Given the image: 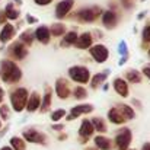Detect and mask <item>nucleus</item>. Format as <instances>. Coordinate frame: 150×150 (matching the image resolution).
<instances>
[{
    "label": "nucleus",
    "instance_id": "nucleus-41",
    "mask_svg": "<svg viewBox=\"0 0 150 150\" xmlns=\"http://www.w3.org/2000/svg\"><path fill=\"white\" fill-rule=\"evenodd\" d=\"M3 98H4V92H3V89L0 88V102L3 100Z\"/></svg>",
    "mask_w": 150,
    "mask_h": 150
},
{
    "label": "nucleus",
    "instance_id": "nucleus-29",
    "mask_svg": "<svg viewBox=\"0 0 150 150\" xmlns=\"http://www.w3.org/2000/svg\"><path fill=\"white\" fill-rule=\"evenodd\" d=\"M64 32H66V26L61 25V23H55V25H52L50 34H52L54 37H60V35H63Z\"/></svg>",
    "mask_w": 150,
    "mask_h": 150
},
{
    "label": "nucleus",
    "instance_id": "nucleus-34",
    "mask_svg": "<svg viewBox=\"0 0 150 150\" xmlns=\"http://www.w3.org/2000/svg\"><path fill=\"white\" fill-rule=\"evenodd\" d=\"M143 40L150 42V25H147V26L143 29Z\"/></svg>",
    "mask_w": 150,
    "mask_h": 150
},
{
    "label": "nucleus",
    "instance_id": "nucleus-45",
    "mask_svg": "<svg viewBox=\"0 0 150 150\" xmlns=\"http://www.w3.org/2000/svg\"><path fill=\"white\" fill-rule=\"evenodd\" d=\"M15 1H16L18 4H21V3H22V0H15Z\"/></svg>",
    "mask_w": 150,
    "mask_h": 150
},
{
    "label": "nucleus",
    "instance_id": "nucleus-40",
    "mask_svg": "<svg viewBox=\"0 0 150 150\" xmlns=\"http://www.w3.org/2000/svg\"><path fill=\"white\" fill-rule=\"evenodd\" d=\"M26 21H28L29 23H35V22H37V19H35V18H32V16H28V18H26Z\"/></svg>",
    "mask_w": 150,
    "mask_h": 150
},
{
    "label": "nucleus",
    "instance_id": "nucleus-42",
    "mask_svg": "<svg viewBox=\"0 0 150 150\" xmlns=\"http://www.w3.org/2000/svg\"><path fill=\"white\" fill-rule=\"evenodd\" d=\"M142 150H150V143H146V144L143 146V149Z\"/></svg>",
    "mask_w": 150,
    "mask_h": 150
},
{
    "label": "nucleus",
    "instance_id": "nucleus-43",
    "mask_svg": "<svg viewBox=\"0 0 150 150\" xmlns=\"http://www.w3.org/2000/svg\"><path fill=\"white\" fill-rule=\"evenodd\" d=\"M54 130H63V125H52Z\"/></svg>",
    "mask_w": 150,
    "mask_h": 150
},
{
    "label": "nucleus",
    "instance_id": "nucleus-36",
    "mask_svg": "<svg viewBox=\"0 0 150 150\" xmlns=\"http://www.w3.org/2000/svg\"><path fill=\"white\" fill-rule=\"evenodd\" d=\"M52 0H35V3L37 4H40V6H47V4H50Z\"/></svg>",
    "mask_w": 150,
    "mask_h": 150
},
{
    "label": "nucleus",
    "instance_id": "nucleus-11",
    "mask_svg": "<svg viewBox=\"0 0 150 150\" xmlns=\"http://www.w3.org/2000/svg\"><path fill=\"white\" fill-rule=\"evenodd\" d=\"M40 42L42 44H48L50 42V38H51V34H50V29L47 26H40L37 31H35V35H34Z\"/></svg>",
    "mask_w": 150,
    "mask_h": 150
},
{
    "label": "nucleus",
    "instance_id": "nucleus-46",
    "mask_svg": "<svg viewBox=\"0 0 150 150\" xmlns=\"http://www.w3.org/2000/svg\"><path fill=\"white\" fill-rule=\"evenodd\" d=\"M86 150H98V149H95V147H89V149H86Z\"/></svg>",
    "mask_w": 150,
    "mask_h": 150
},
{
    "label": "nucleus",
    "instance_id": "nucleus-8",
    "mask_svg": "<svg viewBox=\"0 0 150 150\" xmlns=\"http://www.w3.org/2000/svg\"><path fill=\"white\" fill-rule=\"evenodd\" d=\"M91 54L95 58V61H98V63H103L108 58V50H106V47L105 45H100V44L92 47L91 48Z\"/></svg>",
    "mask_w": 150,
    "mask_h": 150
},
{
    "label": "nucleus",
    "instance_id": "nucleus-16",
    "mask_svg": "<svg viewBox=\"0 0 150 150\" xmlns=\"http://www.w3.org/2000/svg\"><path fill=\"white\" fill-rule=\"evenodd\" d=\"M117 21H118L117 15H115L114 12H111V10H108V12H105V13L102 15V23H103L106 28H114V26L117 25Z\"/></svg>",
    "mask_w": 150,
    "mask_h": 150
},
{
    "label": "nucleus",
    "instance_id": "nucleus-38",
    "mask_svg": "<svg viewBox=\"0 0 150 150\" xmlns=\"http://www.w3.org/2000/svg\"><path fill=\"white\" fill-rule=\"evenodd\" d=\"M122 4H124L125 7H128V9H130V7L133 6V0H122Z\"/></svg>",
    "mask_w": 150,
    "mask_h": 150
},
{
    "label": "nucleus",
    "instance_id": "nucleus-15",
    "mask_svg": "<svg viewBox=\"0 0 150 150\" xmlns=\"http://www.w3.org/2000/svg\"><path fill=\"white\" fill-rule=\"evenodd\" d=\"M40 105H41V96H40L37 92H34V93L31 95V98L28 99V102H26V109H28L29 112H35V111L40 108Z\"/></svg>",
    "mask_w": 150,
    "mask_h": 150
},
{
    "label": "nucleus",
    "instance_id": "nucleus-12",
    "mask_svg": "<svg viewBox=\"0 0 150 150\" xmlns=\"http://www.w3.org/2000/svg\"><path fill=\"white\" fill-rule=\"evenodd\" d=\"M93 106L89 105V103H85V105H77L74 108H71V115L69 117V120H74L76 117L82 115V114H88V112H92Z\"/></svg>",
    "mask_w": 150,
    "mask_h": 150
},
{
    "label": "nucleus",
    "instance_id": "nucleus-37",
    "mask_svg": "<svg viewBox=\"0 0 150 150\" xmlns=\"http://www.w3.org/2000/svg\"><path fill=\"white\" fill-rule=\"evenodd\" d=\"M143 73L147 76L150 79V64H147V66H144V69H143Z\"/></svg>",
    "mask_w": 150,
    "mask_h": 150
},
{
    "label": "nucleus",
    "instance_id": "nucleus-39",
    "mask_svg": "<svg viewBox=\"0 0 150 150\" xmlns=\"http://www.w3.org/2000/svg\"><path fill=\"white\" fill-rule=\"evenodd\" d=\"M6 19H7V18H6L4 12H3V10H0V23H3V22H4Z\"/></svg>",
    "mask_w": 150,
    "mask_h": 150
},
{
    "label": "nucleus",
    "instance_id": "nucleus-20",
    "mask_svg": "<svg viewBox=\"0 0 150 150\" xmlns=\"http://www.w3.org/2000/svg\"><path fill=\"white\" fill-rule=\"evenodd\" d=\"M95 144H96V147L100 150H111V147H112V142H111L109 139L103 137V136L95 137Z\"/></svg>",
    "mask_w": 150,
    "mask_h": 150
},
{
    "label": "nucleus",
    "instance_id": "nucleus-33",
    "mask_svg": "<svg viewBox=\"0 0 150 150\" xmlns=\"http://www.w3.org/2000/svg\"><path fill=\"white\" fill-rule=\"evenodd\" d=\"M0 115H1L3 120L9 118V108H7V105H1L0 106Z\"/></svg>",
    "mask_w": 150,
    "mask_h": 150
},
{
    "label": "nucleus",
    "instance_id": "nucleus-10",
    "mask_svg": "<svg viewBox=\"0 0 150 150\" xmlns=\"http://www.w3.org/2000/svg\"><path fill=\"white\" fill-rule=\"evenodd\" d=\"M10 54H12L15 58L22 60V58H25V57H26L28 51H26L25 45H23L22 42H15V44L10 47Z\"/></svg>",
    "mask_w": 150,
    "mask_h": 150
},
{
    "label": "nucleus",
    "instance_id": "nucleus-28",
    "mask_svg": "<svg viewBox=\"0 0 150 150\" xmlns=\"http://www.w3.org/2000/svg\"><path fill=\"white\" fill-rule=\"evenodd\" d=\"M50 105H51V91L48 89V91H47V93H45V95H44V98H42V103L40 105V106H41V111H42V112L48 111Z\"/></svg>",
    "mask_w": 150,
    "mask_h": 150
},
{
    "label": "nucleus",
    "instance_id": "nucleus-13",
    "mask_svg": "<svg viewBox=\"0 0 150 150\" xmlns=\"http://www.w3.org/2000/svg\"><path fill=\"white\" fill-rule=\"evenodd\" d=\"M13 35H15V26L10 25V23H6V25L3 26L1 32H0V41L4 44V42L10 41V40L13 38Z\"/></svg>",
    "mask_w": 150,
    "mask_h": 150
},
{
    "label": "nucleus",
    "instance_id": "nucleus-9",
    "mask_svg": "<svg viewBox=\"0 0 150 150\" xmlns=\"http://www.w3.org/2000/svg\"><path fill=\"white\" fill-rule=\"evenodd\" d=\"M55 92H57V96L60 99H66L70 93V89H69V85L64 79H58L57 83H55Z\"/></svg>",
    "mask_w": 150,
    "mask_h": 150
},
{
    "label": "nucleus",
    "instance_id": "nucleus-17",
    "mask_svg": "<svg viewBox=\"0 0 150 150\" xmlns=\"http://www.w3.org/2000/svg\"><path fill=\"white\" fill-rule=\"evenodd\" d=\"M93 131H95V128H93L92 122H91L89 120H85V121L82 122V125H80L79 134H80L82 137H85V139H89V137L93 134Z\"/></svg>",
    "mask_w": 150,
    "mask_h": 150
},
{
    "label": "nucleus",
    "instance_id": "nucleus-2",
    "mask_svg": "<svg viewBox=\"0 0 150 150\" xmlns=\"http://www.w3.org/2000/svg\"><path fill=\"white\" fill-rule=\"evenodd\" d=\"M28 91L25 89V88H18L12 95H10V102H12V106H13V109L16 111V112H21L23 108H25V105H26V102H28Z\"/></svg>",
    "mask_w": 150,
    "mask_h": 150
},
{
    "label": "nucleus",
    "instance_id": "nucleus-48",
    "mask_svg": "<svg viewBox=\"0 0 150 150\" xmlns=\"http://www.w3.org/2000/svg\"><path fill=\"white\" fill-rule=\"evenodd\" d=\"M149 55H150V50H149Z\"/></svg>",
    "mask_w": 150,
    "mask_h": 150
},
{
    "label": "nucleus",
    "instance_id": "nucleus-18",
    "mask_svg": "<svg viewBox=\"0 0 150 150\" xmlns=\"http://www.w3.org/2000/svg\"><path fill=\"white\" fill-rule=\"evenodd\" d=\"M76 45L79 48H89L92 45V35L89 32H85L83 35L77 37V41H76Z\"/></svg>",
    "mask_w": 150,
    "mask_h": 150
},
{
    "label": "nucleus",
    "instance_id": "nucleus-22",
    "mask_svg": "<svg viewBox=\"0 0 150 150\" xmlns=\"http://www.w3.org/2000/svg\"><path fill=\"white\" fill-rule=\"evenodd\" d=\"M3 12H4L6 18H9V19H18V16H19V10L12 3H7V6H6V9Z\"/></svg>",
    "mask_w": 150,
    "mask_h": 150
},
{
    "label": "nucleus",
    "instance_id": "nucleus-14",
    "mask_svg": "<svg viewBox=\"0 0 150 150\" xmlns=\"http://www.w3.org/2000/svg\"><path fill=\"white\" fill-rule=\"evenodd\" d=\"M114 89L117 91V93L118 95H121V96H128V85L125 83V80L124 79H115L114 80Z\"/></svg>",
    "mask_w": 150,
    "mask_h": 150
},
{
    "label": "nucleus",
    "instance_id": "nucleus-23",
    "mask_svg": "<svg viewBox=\"0 0 150 150\" xmlns=\"http://www.w3.org/2000/svg\"><path fill=\"white\" fill-rule=\"evenodd\" d=\"M10 146H12V150H25L26 149L25 142H23L21 137H12V139H10Z\"/></svg>",
    "mask_w": 150,
    "mask_h": 150
},
{
    "label": "nucleus",
    "instance_id": "nucleus-27",
    "mask_svg": "<svg viewBox=\"0 0 150 150\" xmlns=\"http://www.w3.org/2000/svg\"><path fill=\"white\" fill-rule=\"evenodd\" d=\"M91 122H92L93 128H96V131H99V133H105V131H106V125H105L103 120H100V118H93Z\"/></svg>",
    "mask_w": 150,
    "mask_h": 150
},
{
    "label": "nucleus",
    "instance_id": "nucleus-44",
    "mask_svg": "<svg viewBox=\"0 0 150 150\" xmlns=\"http://www.w3.org/2000/svg\"><path fill=\"white\" fill-rule=\"evenodd\" d=\"M0 150H12V147H7V146H4V147H1Z\"/></svg>",
    "mask_w": 150,
    "mask_h": 150
},
{
    "label": "nucleus",
    "instance_id": "nucleus-7",
    "mask_svg": "<svg viewBox=\"0 0 150 150\" xmlns=\"http://www.w3.org/2000/svg\"><path fill=\"white\" fill-rule=\"evenodd\" d=\"M73 0H63V1H60L58 4H57V7H55V16L58 18V19H63L70 10H71V7H73Z\"/></svg>",
    "mask_w": 150,
    "mask_h": 150
},
{
    "label": "nucleus",
    "instance_id": "nucleus-19",
    "mask_svg": "<svg viewBox=\"0 0 150 150\" xmlns=\"http://www.w3.org/2000/svg\"><path fill=\"white\" fill-rule=\"evenodd\" d=\"M108 118H109V121L114 122V124H122V122L125 121L118 108H111V109L108 111Z\"/></svg>",
    "mask_w": 150,
    "mask_h": 150
},
{
    "label": "nucleus",
    "instance_id": "nucleus-47",
    "mask_svg": "<svg viewBox=\"0 0 150 150\" xmlns=\"http://www.w3.org/2000/svg\"><path fill=\"white\" fill-rule=\"evenodd\" d=\"M0 127H1V121H0Z\"/></svg>",
    "mask_w": 150,
    "mask_h": 150
},
{
    "label": "nucleus",
    "instance_id": "nucleus-5",
    "mask_svg": "<svg viewBox=\"0 0 150 150\" xmlns=\"http://www.w3.org/2000/svg\"><path fill=\"white\" fill-rule=\"evenodd\" d=\"M100 13H102V9H99V7H88V9L79 10L76 15H77L79 19H82L83 22H93Z\"/></svg>",
    "mask_w": 150,
    "mask_h": 150
},
{
    "label": "nucleus",
    "instance_id": "nucleus-32",
    "mask_svg": "<svg viewBox=\"0 0 150 150\" xmlns=\"http://www.w3.org/2000/svg\"><path fill=\"white\" fill-rule=\"evenodd\" d=\"M66 115V111L64 109H57V111H54L52 114H51V118H52V121H58L60 118H63Z\"/></svg>",
    "mask_w": 150,
    "mask_h": 150
},
{
    "label": "nucleus",
    "instance_id": "nucleus-26",
    "mask_svg": "<svg viewBox=\"0 0 150 150\" xmlns=\"http://www.w3.org/2000/svg\"><path fill=\"white\" fill-rule=\"evenodd\" d=\"M127 79L131 82V83H140L142 82V76L137 70H128L127 71Z\"/></svg>",
    "mask_w": 150,
    "mask_h": 150
},
{
    "label": "nucleus",
    "instance_id": "nucleus-1",
    "mask_svg": "<svg viewBox=\"0 0 150 150\" xmlns=\"http://www.w3.org/2000/svg\"><path fill=\"white\" fill-rule=\"evenodd\" d=\"M0 76L4 83H16L22 77L21 69L10 60H3L0 63Z\"/></svg>",
    "mask_w": 150,
    "mask_h": 150
},
{
    "label": "nucleus",
    "instance_id": "nucleus-24",
    "mask_svg": "<svg viewBox=\"0 0 150 150\" xmlns=\"http://www.w3.org/2000/svg\"><path fill=\"white\" fill-rule=\"evenodd\" d=\"M108 73H109V71H108V70H105L102 74H96V76L92 79V88H93V89H96L100 83H103V80L108 77Z\"/></svg>",
    "mask_w": 150,
    "mask_h": 150
},
{
    "label": "nucleus",
    "instance_id": "nucleus-35",
    "mask_svg": "<svg viewBox=\"0 0 150 150\" xmlns=\"http://www.w3.org/2000/svg\"><path fill=\"white\" fill-rule=\"evenodd\" d=\"M120 52L121 54H124V55H127V44L122 41V42H120Z\"/></svg>",
    "mask_w": 150,
    "mask_h": 150
},
{
    "label": "nucleus",
    "instance_id": "nucleus-3",
    "mask_svg": "<svg viewBox=\"0 0 150 150\" xmlns=\"http://www.w3.org/2000/svg\"><path fill=\"white\" fill-rule=\"evenodd\" d=\"M69 76L71 80L77 83H88L91 79V71L83 66H74L69 70Z\"/></svg>",
    "mask_w": 150,
    "mask_h": 150
},
{
    "label": "nucleus",
    "instance_id": "nucleus-31",
    "mask_svg": "<svg viewBox=\"0 0 150 150\" xmlns=\"http://www.w3.org/2000/svg\"><path fill=\"white\" fill-rule=\"evenodd\" d=\"M73 93H74V98H76V99H83V98H86V95H88L86 89L82 88V86H76L74 91H73Z\"/></svg>",
    "mask_w": 150,
    "mask_h": 150
},
{
    "label": "nucleus",
    "instance_id": "nucleus-30",
    "mask_svg": "<svg viewBox=\"0 0 150 150\" xmlns=\"http://www.w3.org/2000/svg\"><path fill=\"white\" fill-rule=\"evenodd\" d=\"M32 41H34V34H32L31 31H25V32L21 35V41H19V42H22V44L25 42V44L31 45Z\"/></svg>",
    "mask_w": 150,
    "mask_h": 150
},
{
    "label": "nucleus",
    "instance_id": "nucleus-21",
    "mask_svg": "<svg viewBox=\"0 0 150 150\" xmlns=\"http://www.w3.org/2000/svg\"><path fill=\"white\" fill-rule=\"evenodd\" d=\"M118 109H120V112H121V115L124 117V120H125V121H128V120H133V118H134V111H133V108H131V106H128V105H120V106H118Z\"/></svg>",
    "mask_w": 150,
    "mask_h": 150
},
{
    "label": "nucleus",
    "instance_id": "nucleus-6",
    "mask_svg": "<svg viewBox=\"0 0 150 150\" xmlns=\"http://www.w3.org/2000/svg\"><path fill=\"white\" fill-rule=\"evenodd\" d=\"M23 137L26 142H31V143H37V144H42L45 142V136L41 134L40 131L37 130H25L23 131Z\"/></svg>",
    "mask_w": 150,
    "mask_h": 150
},
{
    "label": "nucleus",
    "instance_id": "nucleus-4",
    "mask_svg": "<svg viewBox=\"0 0 150 150\" xmlns=\"http://www.w3.org/2000/svg\"><path fill=\"white\" fill-rule=\"evenodd\" d=\"M115 143L118 146V150H127L131 143V131L128 128L120 130L117 137H115Z\"/></svg>",
    "mask_w": 150,
    "mask_h": 150
},
{
    "label": "nucleus",
    "instance_id": "nucleus-25",
    "mask_svg": "<svg viewBox=\"0 0 150 150\" xmlns=\"http://www.w3.org/2000/svg\"><path fill=\"white\" fill-rule=\"evenodd\" d=\"M76 41H77V34L71 31V32H67V34H66V37H64V40H63L61 45H70V44H76Z\"/></svg>",
    "mask_w": 150,
    "mask_h": 150
}]
</instances>
